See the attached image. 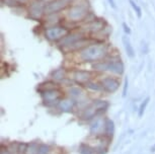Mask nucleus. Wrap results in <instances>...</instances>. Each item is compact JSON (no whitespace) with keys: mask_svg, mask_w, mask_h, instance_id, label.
<instances>
[{"mask_svg":"<svg viewBox=\"0 0 155 154\" xmlns=\"http://www.w3.org/2000/svg\"><path fill=\"white\" fill-rule=\"evenodd\" d=\"M107 54V47L104 45H93L81 51L80 58L85 62L101 60Z\"/></svg>","mask_w":155,"mask_h":154,"instance_id":"f257e3e1","label":"nucleus"},{"mask_svg":"<svg viewBox=\"0 0 155 154\" xmlns=\"http://www.w3.org/2000/svg\"><path fill=\"white\" fill-rule=\"evenodd\" d=\"M87 10H88V3L86 1H82L81 3L74 4L70 8L68 12V17L72 21L82 20L86 16Z\"/></svg>","mask_w":155,"mask_h":154,"instance_id":"f03ea898","label":"nucleus"},{"mask_svg":"<svg viewBox=\"0 0 155 154\" xmlns=\"http://www.w3.org/2000/svg\"><path fill=\"white\" fill-rule=\"evenodd\" d=\"M107 106H109L107 101H106V100H96L84 110L82 115H81V118H82L83 120L91 119L92 117H94L98 112H101V111L107 110Z\"/></svg>","mask_w":155,"mask_h":154,"instance_id":"7ed1b4c3","label":"nucleus"},{"mask_svg":"<svg viewBox=\"0 0 155 154\" xmlns=\"http://www.w3.org/2000/svg\"><path fill=\"white\" fill-rule=\"evenodd\" d=\"M68 3L69 0H53L45 6V12L47 14L56 13L63 8H65Z\"/></svg>","mask_w":155,"mask_h":154,"instance_id":"20e7f679","label":"nucleus"},{"mask_svg":"<svg viewBox=\"0 0 155 154\" xmlns=\"http://www.w3.org/2000/svg\"><path fill=\"white\" fill-rule=\"evenodd\" d=\"M66 34H67V30H65V28H59V27L51 28L46 31L47 38L51 41H58V40H60L61 38L65 37Z\"/></svg>","mask_w":155,"mask_h":154,"instance_id":"39448f33","label":"nucleus"},{"mask_svg":"<svg viewBox=\"0 0 155 154\" xmlns=\"http://www.w3.org/2000/svg\"><path fill=\"white\" fill-rule=\"evenodd\" d=\"M101 82L102 87H104V89L107 92H115L117 89L119 88V85H120L118 81L110 77L104 78Z\"/></svg>","mask_w":155,"mask_h":154,"instance_id":"423d86ee","label":"nucleus"},{"mask_svg":"<svg viewBox=\"0 0 155 154\" xmlns=\"http://www.w3.org/2000/svg\"><path fill=\"white\" fill-rule=\"evenodd\" d=\"M44 10H45V8L40 1H34L31 2L30 6V15L33 18H40L42 16Z\"/></svg>","mask_w":155,"mask_h":154,"instance_id":"0eeeda50","label":"nucleus"},{"mask_svg":"<svg viewBox=\"0 0 155 154\" xmlns=\"http://www.w3.org/2000/svg\"><path fill=\"white\" fill-rule=\"evenodd\" d=\"M61 97V92L57 89H50L43 93V98L46 103H54Z\"/></svg>","mask_w":155,"mask_h":154,"instance_id":"6e6552de","label":"nucleus"},{"mask_svg":"<svg viewBox=\"0 0 155 154\" xmlns=\"http://www.w3.org/2000/svg\"><path fill=\"white\" fill-rule=\"evenodd\" d=\"M81 39H82V34L80 33H72L71 34H69V36L64 37V39L61 41L60 44L62 46H71Z\"/></svg>","mask_w":155,"mask_h":154,"instance_id":"1a4fd4ad","label":"nucleus"},{"mask_svg":"<svg viewBox=\"0 0 155 154\" xmlns=\"http://www.w3.org/2000/svg\"><path fill=\"white\" fill-rule=\"evenodd\" d=\"M107 70L116 74H122L124 72V65L121 61H112V62H109Z\"/></svg>","mask_w":155,"mask_h":154,"instance_id":"9d476101","label":"nucleus"},{"mask_svg":"<svg viewBox=\"0 0 155 154\" xmlns=\"http://www.w3.org/2000/svg\"><path fill=\"white\" fill-rule=\"evenodd\" d=\"M90 78V73L87 71H76L74 73V79L78 83L87 82Z\"/></svg>","mask_w":155,"mask_h":154,"instance_id":"9b49d317","label":"nucleus"},{"mask_svg":"<svg viewBox=\"0 0 155 154\" xmlns=\"http://www.w3.org/2000/svg\"><path fill=\"white\" fill-rule=\"evenodd\" d=\"M123 44H124V47H125V50L126 52H127L128 56L133 58L134 56H135V52H134V48L133 46L131 45V42L130 40H129L128 37H123Z\"/></svg>","mask_w":155,"mask_h":154,"instance_id":"f8f14e48","label":"nucleus"},{"mask_svg":"<svg viewBox=\"0 0 155 154\" xmlns=\"http://www.w3.org/2000/svg\"><path fill=\"white\" fill-rule=\"evenodd\" d=\"M86 30H88L90 31H98L104 28V24L99 20H93V21L89 22L88 25L85 27Z\"/></svg>","mask_w":155,"mask_h":154,"instance_id":"ddd939ff","label":"nucleus"},{"mask_svg":"<svg viewBox=\"0 0 155 154\" xmlns=\"http://www.w3.org/2000/svg\"><path fill=\"white\" fill-rule=\"evenodd\" d=\"M59 106L63 112H70L74 106V101L72 100H63L60 101Z\"/></svg>","mask_w":155,"mask_h":154,"instance_id":"4468645a","label":"nucleus"},{"mask_svg":"<svg viewBox=\"0 0 155 154\" xmlns=\"http://www.w3.org/2000/svg\"><path fill=\"white\" fill-rule=\"evenodd\" d=\"M102 126H104V123H102V121L101 119L95 120L92 123L91 127H90V132H91V134H96V133H98L99 131L102 129Z\"/></svg>","mask_w":155,"mask_h":154,"instance_id":"2eb2a0df","label":"nucleus"},{"mask_svg":"<svg viewBox=\"0 0 155 154\" xmlns=\"http://www.w3.org/2000/svg\"><path fill=\"white\" fill-rule=\"evenodd\" d=\"M104 128H106V134L107 136H113L114 131H115V126H114V122L110 119L106 120V123H104Z\"/></svg>","mask_w":155,"mask_h":154,"instance_id":"dca6fc26","label":"nucleus"},{"mask_svg":"<svg viewBox=\"0 0 155 154\" xmlns=\"http://www.w3.org/2000/svg\"><path fill=\"white\" fill-rule=\"evenodd\" d=\"M52 76H53L55 80H61V79H63L64 76H65V71H64L63 69H57L56 71L53 72Z\"/></svg>","mask_w":155,"mask_h":154,"instance_id":"f3484780","label":"nucleus"},{"mask_svg":"<svg viewBox=\"0 0 155 154\" xmlns=\"http://www.w3.org/2000/svg\"><path fill=\"white\" fill-rule=\"evenodd\" d=\"M107 66H109V62H98L93 65V68L98 71H106L107 70Z\"/></svg>","mask_w":155,"mask_h":154,"instance_id":"a211bd4d","label":"nucleus"},{"mask_svg":"<svg viewBox=\"0 0 155 154\" xmlns=\"http://www.w3.org/2000/svg\"><path fill=\"white\" fill-rule=\"evenodd\" d=\"M69 93H70V95H72V97H77L82 95L83 92L79 87H71V88L69 89Z\"/></svg>","mask_w":155,"mask_h":154,"instance_id":"6ab92c4d","label":"nucleus"},{"mask_svg":"<svg viewBox=\"0 0 155 154\" xmlns=\"http://www.w3.org/2000/svg\"><path fill=\"white\" fill-rule=\"evenodd\" d=\"M38 151H39V146L36 143H33L28 147L25 154H38Z\"/></svg>","mask_w":155,"mask_h":154,"instance_id":"aec40b11","label":"nucleus"},{"mask_svg":"<svg viewBox=\"0 0 155 154\" xmlns=\"http://www.w3.org/2000/svg\"><path fill=\"white\" fill-rule=\"evenodd\" d=\"M80 154H94L93 152V150L90 148L89 146H87V145H84L82 144L80 146Z\"/></svg>","mask_w":155,"mask_h":154,"instance_id":"412c9836","label":"nucleus"},{"mask_svg":"<svg viewBox=\"0 0 155 154\" xmlns=\"http://www.w3.org/2000/svg\"><path fill=\"white\" fill-rule=\"evenodd\" d=\"M149 100H150V98L147 97V98H146V100L141 103V106H140V109H139V117H142L143 114H144L146 106H147V104H148V103H149Z\"/></svg>","mask_w":155,"mask_h":154,"instance_id":"4be33fe9","label":"nucleus"},{"mask_svg":"<svg viewBox=\"0 0 155 154\" xmlns=\"http://www.w3.org/2000/svg\"><path fill=\"white\" fill-rule=\"evenodd\" d=\"M130 1V4H131V6H132L133 8H134V10L136 11L137 12V14H138V16L139 17H141V15H142V11H141V8H140L138 5L136 4V2H134L133 0H129Z\"/></svg>","mask_w":155,"mask_h":154,"instance_id":"5701e85b","label":"nucleus"},{"mask_svg":"<svg viewBox=\"0 0 155 154\" xmlns=\"http://www.w3.org/2000/svg\"><path fill=\"white\" fill-rule=\"evenodd\" d=\"M27 150H28V145L25 143H20L18 145V154H25L27 153Z\"/></svg>","mask_w":155,"mask_h":154,"instance_id":"b1692460","label":"nucleus"},{"mask_svg":"<svg viewBox=\"0 0 155 154\" xmlns=\"http://www.w3.org/2000/svg\"><path fill=\"white\" fill-rule=\"evenodd\" d=\"M48 153H49V147L47 145H41V146H39L38 154H48Z\"/></svg>","mask_w":155,"mask_h":154,"instance_id":"393cba45","label":"nucleus"},{"mask_svg":"<svg viewBox=\"0 0 155 154\" xmlns=\"http://www.w3.org/2000/svg\"><path fill=\"white\" fill-rule=\"evenodd\" d=\"M87 87L90 89H92V90H99V89H101V87H99L97 84H94V83H91V82L87 83Z\"/></svg>","mask_w":155,"mask_h":154,"instance_id":"a878e982","label":"nucleus"},{"mask_svg":"<svg viewBox=\"0 0 155 154\" xmlns=\"http://www.w3.org/2000/svg\"><path fill=\"white\" fill-rule=\"evenodd\" d=\"M123 28H124V31H125L127 34H131V30H130V28H129L128 25L125 24V22H124V24H123Z\"/></svg>","mask_w":155,"mask_h":154,"instance_id":"bb28decb","label":"nucleus"},{"mask_svg":"<svg viewBox=\"0 0 155 154\" xmlns=\"http://www.w3.org/2000/svg\"><path fill=\"white\" fill-rule=\"evenodd\" d=\"M127 87H128V79L126 78V79H125V86H124V92H123V95H126V92H127Z\"/></svg>","mask_w":155,"mask_h":154,"instance_id":"cd10ccee","label":"nucleus"},{"mask_svg":"<svg viewBox=\"0 0 155 154\" xmlns=\"http://www.w3.org/2000/svg\"><path fill=\"white\" fill-rule=\"evenodd\" d=\"M0 154H9V152H8V151H7L6 149H3V148H2V149H1V152H0Z\"/></svg>","mask_w":155,"mask_h":154,"instance_id":"c85d7f7f","label":"nucleus"}]
</instances>
